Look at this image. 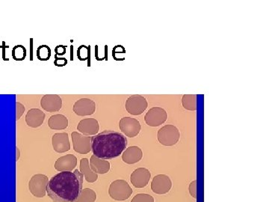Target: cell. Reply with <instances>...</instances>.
I'll use <instances>...</instances> for the list:
<instances>
[{
  "mask_svg": "<svg viewBox=\"0 0 269 202\" xmlns=\"http://www.w3.org/2000/svg\"><path fill=\"white\" fill-rule=\"evenodd\" d=\"M82 185L83 175L79 170L62 171L49 180L47 192L53 202H73L80 195Z\"/></svg>",
  "mask_w": 269,
  "mask_h": 202,
  "instance_id": "6da1fadb",
  "label": "cell"
},
{
  "mask_svg": "<svg viewBox=\"0 0 269 202\" xmlns=\"http://www.w3.org/2000/svg\"><path fill=\"white\" fill-rule=\"evenodd\" d=\"M127 146L126 136L112 131H105L93 136L91 150L95 157L111 160L118 157Z\"/></svg>",
  "mask_w": 269,
  "mask_h": 202,
  "instance_id": "7a4b0ae2",
  "label": "cell"
},
{
  "mask_svg": "<svg viewBox=\"0 0 269 202\" xmlns=\"http://www.w3.org/2000/svg\"><path fill=\"white\" fill-rule=\"evenodd\" d=\"M108 194L115 201H125L130 198L132 189L126 180H116L110 185Z\"/></svg>",
  "mask_w": 269,
  "mask_h": 202,
  "instance_id": "3957f363",
  "label": "cell"
},
{
  "mask_svg": "<svg viewBox=\"0 0 269 202\" xmlns=\"http://www.w3.org/2000/svg\"><path fill=\"white\" fill-rule=\"evenodd\" d=\"M157 138L159 142L164 146H174L180 140V131L174 125H166L159 130Z\"/></svg>",
  "mask_w": 269,
  "mask_h": 202,
  "instance_id": "277c9868",
  "label": "cell"
},
{
  "mask_svg": "<svg viewBox=\"0 0 269 202\" xmlns=\"http://www.w3.org/2000/svg\"><path fill=\"white\" fill-rule=\"evenodd\" d=\"M48 182V177L44 174H35L30 179L29 183L30 192L36 198H43L47 192Z\"/></svg>",
  "mask_w": 269,
  "mask_h": 202,
  "instance_id": "5b68a950",
  "label": "cell"
},
{
  "mask_svg": "<svg viewBox=\"0 0 269 202\" xmlns=\"http://www.w3.org/2000/svg\"><path fill=\"white\" fill-rule=\"evenodd\" d=\"M148 107L147 99L139 94L130 96L125 104L126 111L132 116H140L147 110Z\"/></svg>",
  "mask_w": 269,
  "mask_h": 202,
  "instance_id": "8992f818",
  "label": "cell"
},
{
  "mask_svg": "<svg viewBox=\"0 0 269 202\" xmlns=\"http://www.w3.org/2000/svg\"><path fill=\"white\" fill-rule=\"evenodd\" d=\"M168 119L166 110L162 107H153L148 110L145 116V121L150 127H159L163 125Z\"/></svg>",
  "mask_w": 269,
  "mask_h": 202,
  "instance_id": "52a82bcc",
  "label": "cell"
},
{
  "mask_svg": "<svg viewBox=\"0 0 269 202\" xmlns=\"http://www.w3.org/2000/svg\"><path fill=\"white\" fill-rule=\"evenodd\" d=\"M73 149L80 154H87L91 151V136H85L78 132L71 134Z\"/></svg>",
  "mask_w": 269,
  "mask_h": 202,
  "instance_id": "ba28073f",
  "label": "cell"
},
{
  "mask_svg": "<svg viewBox=\"0 0 269 202\" xmlns=\"http://www.w3.org/2000/svg\"><path fill=\"white\" fill-rule=\"evenodd\" d=\"M120 131L128 137L133 138L139 134L142 126L137 119L131 117H123L119 122Z\"/></svg>",
  "mask_w": 269,
  "mask_h": 202,
  "instance_id": "9c48e42d",
  "label": "cell"
},
{
  "mask_svg": "<svg viewBox=\"0 0 269 202\" xmlns=\"http://www.w3.org/2000/svg\"><path fill=\"white\" fill-rule=\"evenodd\" d=\"M172 187L171 178L166 174H158L153 179L151 189L153 192L159 195L168 193Z\"/></svg>",
  "mask_w": 269,
  "mask_h": 202,
  "instance_id": "30bf717a",
  "label": "cell"
},
{
  "mask_svg": "<svg viewBox=\"0 0 269 202\" xmlns=\"http://www.w3.org/2000/svg\"><path fill=\"white\" fill-rule=\"evenodd\" d=\"M73 110L79 116H91L95 113L96 104L91 99L81 98L75 103Z\"/></svg>",
  "mask_w": 269,
  "mask_h": 202,
  "instance_id": "8fae6325",
  "label": "cell"
},
{
  "mask_svg": "<svg viewBox=\"0 0 269 202\" xmlns=\"http://www.w3.org/2000/svg\"><path fill=\"white\" fill-rule=\"evenodd\" d=\"M151 173L148 168H139L134 170L130 176V181L136 188H144L148 186Z\"/></svg>",
  "mask_w": 269,
  "mask_h": 202,
  "instance_id": "7c38bea8",
  "label": "cell"
},
{
  "mask_svg": "<svg viewBox=\"0 0 269 202\" xmlns=\"http://www.w3.org/2000/svg\"><path fill=\"white\" fill-rule=\"evenodd\" d=\"M41 106L48 113L58 112L62 109V99L58 94H45L41 98Z\"/></svg>",
  "mask_w": 269,
  "mask_h": 202,
  "instance_id": "4fadbf2b",
  "label": "cell"
},
{
  "mask_svg": "<svg viewBox=\"0 0 269 202\" xmlns=\"http://www.w3.org/2000/svg\"><path fill=\"white\" fill-rule=\"evenodd\" d=\"M77 130L85 136H95L100 131V126L95 119H85L79 122Z\"/></svg>",
  "mask_w": 269,
  "mask_h": 202,
  "instance_id": "5bb4252c",
  "label": "cell"
},
{
  "mask_svg": "<svg viewBox=\"0 0 269 202\" xmlns=\"http://www.w3.org/2000/svg\"><path fill=\"white\" fill-rule=\"evenodd\" d=\"M52 145L53 149L58 153H65L70 151V143L68 134L67 133L56 134L52 138Z\"/></svg>",
  "mask_w": 269,
  "mask_h": 202,
  "instance_id": "9a60e30c",
  "label": "cell"
},
{
  "mask_svg": "<svg viewBox=\"0 0 269 202\" xmlns=\"http://www.w3.org/2000/svg\"><path fill=\"white\" fill-rule=\"evenodd\" d=\"M77 165V158L73 154H67L63 157H59L54 167L58 171H72Z\"/></svg>",
  "mask_w": 269,
  "mask_h": 202,
  "instance_id": "2e32d148",
  "label": "cell"
},
{
  "mask_svg": "<svg viewBox=\"0 0 269 202\" xmlns=\"http://www.w3.org/2000/svg\"><path fill=\"white\" fill-rule=\"evenodd\" d=\"M45 116V113L39 109H31L27 113L26 122L30 128H38L44 123Z\"/></svg>",
  "mask_w": 269,
  "mask_h": 202,
  "instance_id": "e0dca14e",
  "label": "cell"
},
{
  "mask_svg": "<svg viewBox=\"0 0 269 202\" xmlns=\"http://www.w3.org/2000/svg\"><path fill=\"white\" fill-rule=\"evenodd\" d=\"M143 157L142 149L138 146H130L126 148L122 154V160L127 164H134L139 163Z\"/></svg>",
  "mask_w": 269,
  "mask_h": 202,
  "instance_id": "ac0fdd59",
  "label": "cell"
},
{
  "mask_svg": "<svg viewBox=\"0 0 269 202\" xmlns=\"http://www.w3.org/2000/svg\"><path fill=\"white\" fill-rule=\"evenodd\" d=\"M90 167L96 174H106L110 170V163L108 160H102L95 156H91Z\"/></svg>",
  "mask_w": 269,
  "mask_h": 202,
  "instance_id": "d6986e66",
  "label": "cell"
},
{
  "mask_svg": "<svg viewBox=\"0 0 269 202\" xmlns=\"http://www.w3.org/2000/svg\"><path fill=\"white\" fill-rule=\"evenodd\" d=\"M81 174L85 177L86 181L88 183H94L98 179V175L91 170L90 167L89 160L87 158H82L80 160V166H79Z\"/></svg>",
  "mask_w": 269,
  "mask_h": 202,
  "instance_id": "ffe728a7",
  "label": "cell"
},
{
  "mask_svg": "<svg viewBox=\"0 0 269 202\" xmlns=\"http://www.w3.org/2000/svg\"><path fill=\"white\" fill-rule=\"evenodd\" d=\"M48 125L52 130H65L68 126V120L64 115H54L49 119Z\"/></svg>",
  "mask_w": 269,
  "mask_h": 202,
  "instance_id": "44dd1931",
  "label": "cell"
},
{
  "mask_svg": "<svg viewBox=\"0 0 269 202\" xmlns=\"http://www.w3.org/2000/svg\"><path fill=\"white\" fill-rule=\"evenodd\" d=\"M183 108L189 111H195L197 110L196 94H184L182 98Z\"/></svg>",
  "mask_w": 269,
  "mask_h": 202,
  "instance_id": "7402d4cb",
  "label": "cell"
},
{
  "mask_svg": "<svg viewBox=\"0 0 269 202\" xmlns=\"http://www.w3.org/2000/svg\"><path fill=\"white\" fill-rule=\"evenodd\" d=\"M96 199H97L96 192L90 188H85L82 189L79 198L73 202H94Z\"/></svg>",
  "mask_w": 269,
  "mask_h": 202,
  "instance_id": "603a6c76",
  "label": "cell"
},
{
  "mask_svg": "<svg viewBox=\"0 0 269 202\" xmlns=\"http://www.w3.org/2000/svg\"><path fill=\"white\" fill-rule=\"evenodd\" d=\"M36 56L40 61L49 60L51 56V49L47 45L40 46L37 49Z\"/></svg>",
  "mask_w": 269,
  "mask_h": 202,
  "instance_id": "cb8c5ba5",
  "label": "cell"
},
{
  "mask_svg": "<svg viewBox=\"0 0 269 202\" xmlns=\"http://www.w3.org/2000/svg\"><path fill=\"white\" fill-rule=\"evenodd\" d=\"M12 56L16 61H22L27 56V50L22 45H17L12 50Z\"/></svg>",
  "mask_w": 269,
  "mask_h": 202,
  "instance_id": "d4e9b609",
  "label": "cell"
},
{
  "mask_svg": "<svg viewBox=\"0 0 269 202\" xmlns=\"http://www.w3.org/2000/svg\"><path fill=\"white\" fill-rule=\"evenodd\" d=\"M131 202H154V198L149 194L140 193L134 196Z\"/></svg>",
  "mask_w": 269,
  "mask_h": 202,
  "instance_id": "484cf974",
  "label": "cell"
},
{
  "mask_svg": "<svg viewBox=\"0 0 269 202\" xmlns=\"http://www.w3.org/2000/svg\"><path fill=\"white\" fill-rule=\"evenodd\" d=\"M77 56L80 61L87 59V57L88 56V48H87L85 45L80 46L77 50Z\"/></svg>",
  "mask_w": 269,
  "mask_h": 202,
  "instance_id": "4316f807",
  "label": "cell"
},
{
  "mask_svg": "<svg viewBox=\"0 0 269 202\" xmlns=\"http://www.w3.org/2000/svg\"><path fill=\"white\" fill-rule=\"evenodd\" d=\"M16 106H17L16 119H17V121H18L20 119H21V116H22L23 115H24V112H25V110H26V108H25V107H24V106L23 105V104L20 102H17Z\"/></svg>",
  "mask_w": 269,
  "mask_h": 202,
  "instance_id": "83f0119b",
  "label": "cell"
},
{
  "mask_svg": "<svg viewBox=\"0 0 269 202\" xmlns=\"http://www.w3.org/2000/svg\"><path fill=\"white\" fill-rule=\"evenodd\" d=\"M67 64V59L65 58L58 57V56L55 55L54 65L56 67H64Z\"/></svg>",
  "mask_w": 269,
  "mask_h": 202,
  "instance_id": "f1b7e54d",
  "label": "cell"
},
{
  "mask_svg": "<svg viewBox=\"0 0 269 202\" xmlns=\"http://www.w3.org/2000/svg\"><path fill=\"white\" fill-rule=\"evenodd\" d=\"M189 193L193 198H197V180H194L189 184Z\"/></svg>",
  "mask_w": 269,
  "mask_h": 202,
  "instance_id": "f546056e",
  "label": "cell"
},
{
  "mask_svg": "<svg viewBox=\"0 0 269 202\" xmlns=\"http://www.w3.org/2000/svg\"><path fill=\"white\" fill-rule=\"evenodd\" d=\"M56 56H63L66 53V47L64 45H59L55 48Z\"/></svg>",
  "mask_w": 269,
  "mask_h": 202,
  "instance_id": "4dcf8cb0",
  "label": "cell"
},
{
  "mask_svg": "<svg viewBox=\"0 0 269 202\" xmlns=\"http://www.w3.org/2000/svg\"><path fill=\"white\" fill-rule=\"evenodd\" d=\"M17 151H18V157H17V160H18V159H19V156H20V151L19 149H17Z\"/></svg>",
  "mask_w": 269,
  "mask_h": 202,
  "instance_id": "1f68e13d",
  "label": "cell"
}]
</instances>
